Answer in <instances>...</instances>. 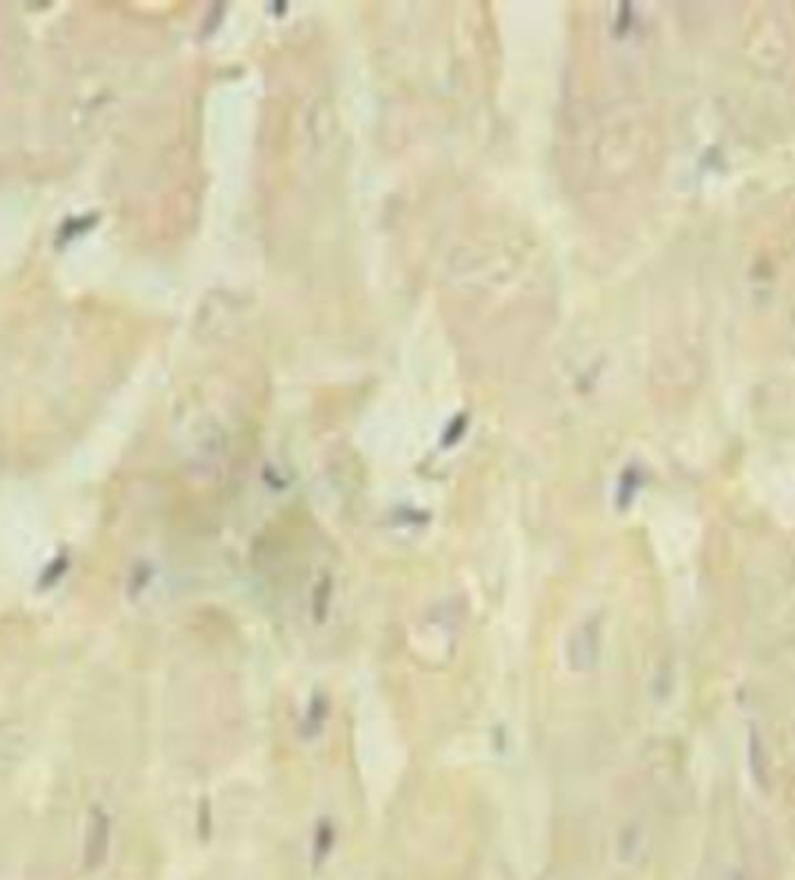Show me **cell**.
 I'll return each mask as SVG.
<instances>
[{"instance_id":"obj_1","label":"cell","mask_w":795,"mask_h":880,"mask_svg":"<svg viewBox=\"0 0 795 880\" xmlns=\"http://www.w3.org/2000/svg\"><path fill=\"white\" fill-rule=\"evenodd\" d=\"M570 660L575 669H589L598 660V634L591 627H579L570 641Z\"/></svg>"}]
</instances>
